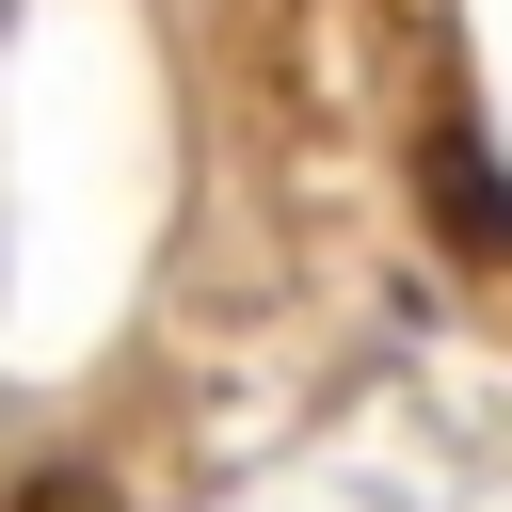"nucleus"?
I'll return each instance as SVG.
<instances>
[{"label": "nucleus", "mask_w": 512, "mask_h": 512, "mask_svg": "<svg viewBox=\"0 0 512 512\" xmlns=\"http://www.w3.org/2000/svg\"><path fill=\"white\" fill-rule=\"evenodd\" d=\"M416 208L448 224V256H480V272H512V176H496V144L448 112L432 144H416Z\"/></svg>", "instance_id": "obj_1"}, {"label": "nucleus", "mask_w": 512, "mask_h": 512, "mask_svg": "<svg viewBox=\"0 0 512 512\" xmlns=\"http://www.w3.org/2000/svg\"><path fill=\"white\" fill-rule=\"evenodd\" d=\"M16 512H112V480H80V464H32V480H16Z\"/></svg>", "instance_id": "obj_2"}]
</instances>
